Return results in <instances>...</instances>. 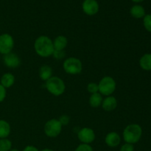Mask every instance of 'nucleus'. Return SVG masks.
<instances>
[{
    "label": "nucleus",
    "mask_w": 151,
    "mask_h": 151,
    "mask_svg": "<svg viewBox=\"0 0 151 151\" xmlns=\"http://www.w3.org/2000/svg\"><path fill=\"white\" fill-rule=\"evenodd\" d=\"M34 50L36 54L40 57H50L52 55L54 52L52 41L47 35H40L34 42Z\"/></svg>",
    "instance_id": "f257e3e1"
},
{
    "label": "nucleus",
    "mask_w": 151,
    "mask_h": 151,
    "mask_svg": "<svg viewBox=\"0 0 151 151\" xmlns=\"http://www.w3.org/2000/svg\"><path fill=\"white\" fill-rule=\"evenodd\" d=\"M142 135V127L138 124H130L127 125L122 133V137L125 143L136 144L141 139Z\"/></svg>",
    "instance_id": "f03ea898"
},
{
    "label": "nucleus",
    "mask_w": 151,
    "mask_h": 151,
    "mask_svg": "<svg viewBox=\"0 0 151 151\" xmlns=\"http://www.w3.org/2000/svg\"><path fill=\"white\" fill-rule=\"evenodd\" d=\"M45 88L52 95L59 97L65 92L66 84L61 78L52 76L45 82Z\"/></svg>",
    "instance_id": "7ed1b4c3"
},
{
    "label": "nucleus",
    "mask_w": 151,
    "mask_h": 151,
    "mask_svg": "<svg viewBox=\"0 0 151 151\" xmlns=\"http://www.w3.org/2000/svg\"><path fill=\"white\" fill-rule=\"evenodd\" d=\"M99 93L103 96H110L116 88V83L111 76H105L100 80L98 83Z\"/></svg>",
    "instance_id": "20e7f679"
},
{
    "label": "nucleus",
    "mask_w": 151,
    "mask_h": 151,
    "mask_svg": "<svg viewBox=\"0 0 151 151\" xmlns=\"http://www.w3.org/2000/svg\"><path fill=\"white\" fill-rule=\"evenodd\" d=\"M63 68L65 72L69 75H78L83 70V63L78 58L70 57L63 61Z\"/></svg>",
    "instance_id": "39448f33"
},
{
    "label": "nucleus",
    "mask_w": 151,
    "mask_h": 151,
    "mask_svg": "<svg viewBox=\"0 0 151 151\" xmlns=\"http://www.w3.org/2000/svg\"><path fill=\"white\" fill-rule=\"evenodd\" d=\"M62 125L58 119H51L47 121L44 127V134L50 138L58 137L62 131Z\"/></svg>",
    "instance_id": "423d86ee"
},
{
    "label": "nucleus",
    "mask_w": 151,
    "mask_h": 151,
    "mask_svg": "<svg viewBox=\"0 0 151 151\" xmlns=\"http://www.w3.org/2000/svg\"><path fill=\"white\" fill-rule=\"evenodd\" d=\"M14 39L9 33L0 35V54L4 55L11 52L14 47Z\"/></svg>",
    "instance_id": "0eeeda50"
},
{
    "label": "nucleus",
    "mask_w": 151,
    "mask_h": 151,
    "mask_svg": "<svg viewBox=\"0 0 151 151\" xmlns=\"http://www.w3.org/2000/svg\"><path fill=\"white\" fill-rule=\"evenodd\" d=\"M78 138L82 144L90 145L95 140L96 135L94 130L91 128L84 127L78 131Z\"/></svg>",
    "instance_id": "6e6552de"
},
{
    "label": "nucleus",
    "mask_w": 151,
    "mask_h": 151,
    "mask_svg": "<svg viewBox=\"0 0 151 151\" xmlns=\"http://www.w3.org/2000/svg\"><path fill=\"white\" fill-rule=\"evenodd\" d=\"M83 11L87 16H94L100 10L97 0H84L82 4Z\"/></svg>",
    "instance_id": "1a4fd4ad"
},
{
    "label": "nucleus",
    "mask_w": 151,
    "mask_h": 151,
    "mask_svg": "<svg viewBox=\"0 0 151 151\" xmlns=\"http://www.w3.org/2000/svg\"><path fill=\"white\" fill-rule=\"evenodd\" d=\"M3 63L7 68L16 69L20 66L21 59L17 54L11 52L3 55Z\"/></svg>",
    "instance_id": "9d476101"
},
{
    "label": "nucleus",
    "mask_w": 151,
    "mask_h": 151,
    "mask_svg": "<svg viewBox=\"0 0 151 151\" xmlns=\"http://www.w3.org/2000/svg\"><path fill=\"white\" fill-rule=\"evenodd\" d=\"M101 106L103 110L106 111H113L117 107V100L116 97L112 95L107 96L106 98L103 100Z\"/></svg>",
    "instance_id": "9b49d317"
},
{
    "label": "nucleus",
    "mask_w": 151,
    "mask_h": 151,
    "mask_svg": "<svg viewBox=\"0 0 151 151\" xmlns=\"http://www.w3.org/2000/svg\"><path fill=\"white\" fill-rule=\"evenodd\" d=\"M105 142L109 147H116L120 144L121 137L118 133L114 131L109 132L105 137Z\"/></svg>",
    "instance_id": "f8f14e48"
},
{
    "label": "nucleus",
    "mask_w": 151,
    "mask_h": 151,
    "mask_svg": "<svg viewBox=\"0 0 151 151\" xmlns=\"http://www.w3.org/2000/svg\"><path fill=\"white\" fill-rule=\"evenodd\" d=\"M16 81V78H15L14 75H13L10 72H7L2 75L0 79V84L3 87L7 89V88H10L13 86Z\"/></svg>",
    "instance_id": "ddd939ff"
},
{
    "label": "nucleus",
    "mask_w": 151,
    "mask_h": 151,
    "mask_svg": "<svg viewBox=\"0 0 151 151\" xmlns=\"http://www.w3.org/2000/svg\"><path fill=\"white\" fill-rule=\"evenodd\" d=\"M52 69L49 65H43L39 68V70H38V75H39L40 79L45 82L52 77Z\"/></svg>",
    "instance_id": "4468645a"
},
{
    "label": "nucleus",
    "mask_w": 151,
    "mask_h": 151,
    "mask_svg": "<svg viewBox=\"0 0 151 151\" xmlns=\"http://www.w3.org/2000/svg\"><path fill=\"white\" fill-rule=\"evenodd\" d=\"M52 42L54 50H64L68 45V39L64 35H58Z\"/></svg>",
    "instance_id": "2eb2a0df"
},
{
    "label": "nucleus",
    "mask_w": 151,
    "mask_h": 151,
    "mask_svg": "<svg viewBox=\"0 0 151 151\" xmlns=\"http://www.w3.org/2000/svg\"><path fill=\"white\" fill-rule=\"evenodd\" d=\"M11 127L10 123L4 119H0V139H5L10 136Z\"/></svg>",
    "instance_id": "dca6fc26"
},
{
    "label": "nucleus",
    "mask_w": 151,
    "mask_h": 151,
    "mask_svg": "<svg viewBox=\"0 0 151 151\" xmlns=\"http://www.w3.org/2000/svg\"><path fill=\"white\" fill-rule=\"evenodd\" d=\"M130 13L131 16L135 19H142L145 16V10L144 7L139 4H135L132 6L130 10Z\"/></svg>",
    "instance_id": "f3484780"
},
{
    "label": "nucleus",
    "mask_w": 151,
    "mask_h": 151,
    "mask_svg": "<svg viewBox=\"0 0 151 151\" xmlns=\"http://www.w3.org/2000/svg\"><path fill=\"white\" fill-rule=\"evenodd\" d=\"M103 100V95L101 94H100L99 92H97L94 93V94H91L90 95L88 103H89V105L91 107L98 108L100 106H101Z\"/></svg>",
    "instance_id": "a211bd4d"
},
{
    "label": "nucleus",
    "mask_w": 151,
    "mask_h": 151,
    "mask_svg": "<svg viewBox=\"0 0 151 151\" xmlns=\"http://www.w3.org/2000/svg\"><path fill=\"white\" fill-rule=\"evenodd\" d=\"M140 67L145 71H151V54L147 53L141 57L139 60Z\"/></svg>",
    "instance_id": "6ab92c4d"
},
{
    "label": "nucleus",
    "mask_w": 151,
    "mask_h": 151,
    "mask_svg": "<svg viewBox=\"0 0 151 151\" xmlns=\"http://www.w3.org/2000/svg\"><path fill=\"white\" fill-rule=\"evenodd\" d=\"M12 149V142L7 138L0 139V151H10Z\"/></svg>",
    "instance_id": "aec40b11"
},
{
    "label": "nucleus",
    "mask_w": 151,
    "mask_h": 151,
    "mask_svg": "<svg viewBox=\"0 0 151 151\" xmlns=\"http://www.w3.org/2000/svg\"><path fill=\"white\" fill-rule=\"evenodd\" d=\"M86 89L88 91V93L90 94H94V93L99 92V88H98V83H89L87 85Z\"/></svg>",
    "instance_id": "412c9836"
},
{
    "label": "nucleus",
    "mask_w": 151,
    "mask_h": 151,
    "mask_svg": "<svg viewBox=\"0 0 151 151\" xmlns=\"http://www.w3.org/2000/svg\"><path fill=\"white\" fill-rule=\"evenodd\" d=\"M143 25L146 30L151 32V14H147L143 18Z\"/></svg>",
    "instance_id": "4be33fe9"
},
{
    "label": "nucleus",
    "mask_w": 151,
    "mask_h": 151,
    "mask_svg": "<svg viewBox=\"0 0 151 151\" xmlns=\"http://www.w3.org/2000/svg\"><path fill=\"white\" fill-rule=\"evenodd\" d=\"M52 56L56 60H62L66 57V52L64 50H54Z\"/></svg>",
    "instance_id": "5701e85b"
},
{
    "label": "nucleus",
    "mask_w": 151,
    "mask_h": 151,
    "mask_svg": "<svg viewBox=\"0 0 151 151\" xmlns=\"http://www.w3.org/2000/svg\"><path fill=\"white\" fill-rule=\"evenodd\" d=\"M75 151H94L93 150L92 147L90 145L88 144H82L78 146L75 149Z\"/></svg>",
    "instance_id": "b1692460"
},
{
    "label": "nucleus",
    "mask_w": 151,
    "mask_h": 151,
    "mask_svg": "<svg viewBox=\"0 0 151 151\" xmlns=\"http://www.w3.org/2000/svg\"><path fill=\"white\" fill-rule=\"evenodd\" d=\"M59 122H60V124L62 125V126H66L69 123V121H70V117H69L68 115L63 114L62 116H60V118L58 119Z\"/></svg>",
    "instance_id": "393cba45"
},
{
    "label": "nucleus",
    "mask_w": 151,
    "mask_h": 151,
    "mask_svg": "<svg viewBox=\"0 0 151 151\" xmlns=\"http://www.w3.org/2000/svg\"><path fill=\"white\" fill-rule=\"evenodd\" d=\"M119 151H134V146L132 144L125 143L121 146Z\"/></svg>",
    "instance_id": "a878e982"
},
{
    "label": "nucleus",
    "mask_w": 151,
    "mask_h": 151,
    "mask_svg": "<svg viewBox=\"0 0 151 151\" xmlns=\"http://www.w3.org/2000/svg\"><path fill=\"white\" fill-rule=\"evenodd\" d=\"M7 96V90L0 84V103H2Z\"/></svg>",
    "instance_id": "bb28decb"
},
{
    "label": "nucleus",
    "mask_w": 151,
    "mask_h": 151,
    "mask_svg": "<svg viewBox=\"0 0 151 151\" xmlns=\"http://www.w3.org/2000/svg\"><path fill=\"white\" fill-rule=\"evenodd\" d=\"M22 151H39L36 147L33 145H27L24 148Z\"/></svg>",
    "instance_id": "cd10ccee"
},
{
    "label": "nucleus",
    "mask_w": 151,
    "mask_h": 151,
    "mask_svg": "<svg viewBox=\"0 0 151 151\" xmlns=\"http://www.w3.org/2000/svg\"><path fill=\"white\" fill-rule=\"evenodd\" d=\"M132 1H134V2L135 3H139V2H142V1H143L144 0H131Z\"/></svg>",
    "instance_id": "c85d7f7f"
},
{
    "label": "nucleus",
    "mask_w": 151,
    "mask_h": 151,
    "mask_svg": "<svg viewBox=\"0 0 151 151\" xmlns=\"http://www.w3.org/2000/svg\"><path fill=\"white\" fill-rule=\"evenodd\" d=\"M41 151H54V150H52V149H49V148H45V149H43Z\"/></svg>",
    "instance_id": "c756f323"
},
{
    "label": "nucleus",
    "mask_w": 151,
    "mask_h": 151,
    "mask_svg": "<svg viewBox=\"0 0 151 151\" xmlns=\"http://www.w3.org/2000/svg\"><path fill=\"white\" fill-rule=\"evenodd\" d=\"M10 151H20V150H18V149H11Z\"/></svg>",
    "instance_id": "7c9ffc66"
},
{
    "label": "nucleus",
    "mask_w": 151,
    "mask_h": 151,
    "mask_svg": "<svg viewBox=\"0 0 151 151\" xmlns=\"http://www.w3.org/2000/svg\"><path fill=\"white\" fill-rule=\"evenodd\" d=\"M0 58H1V54H0Z\"/></svg>",
    "instance_id": "2f4dec72"
}]
</instances>
